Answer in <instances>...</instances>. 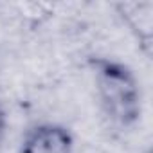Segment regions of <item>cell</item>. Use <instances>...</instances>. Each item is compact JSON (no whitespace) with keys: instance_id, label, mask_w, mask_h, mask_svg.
I'll return each mask as SVG.
<instances>
[{"instance_id":"obj_1","label":"cell","mask_w":153,"mask_h":153,"mask_svg":"<svg viewBox=\"0 0 153 153\" xmlns=\"http://www.w3.org/2000/svg\"><path fill=\"white\" fill-rule=\"evenodd\" d=\"M96 96L112 124L128 130L142 117V88L130 65L108 56L88 59Z\"/></svg>"},{"instance_id":"obj_2","label":"cell","mask_w":153,"mask_h":153,"mask_svg":"<svg viewBox=\"0 0 153 153\" xmlns=\"http://www.w3.org/2000/svg\"><path fill=\"white\" fill-rule=\"evenodd\" d=\"M74 135L59 123H36L20 140V153H74Z\"/></svg>"},{"instance_id":"obj_3","label":"cell","mask_w":153,"mask_h":153,"mask_svg":"<svg viewBox=\"0 0 153 153\" xmlns=\"http://www.w3.org/2000/svg\"><path fill=\"white\" fill-rule=\"evenodd\" d=\"M121 16L128 29L135 34L137 42H140L146 49L151 45L153 34V4L151 2H126L117 6Z\"/></svg>"},{"instance_id":"obj_4","label":"cell","mask_w":153,"mask_h":153,"mask_svg":"<svg viewBox=\"0 0 153 153\" xmlns=\"http://www.w3.org/2000/svg\"><path fill=\"white\" fill-rule=\"evenodd\" d=\"M6 131H7V114H6V108H4V105L0 103V142L4 140V137H6Z\"/></svg>"}]
</instances>
